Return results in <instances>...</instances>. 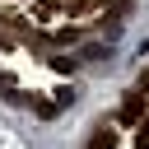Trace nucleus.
<instances>
[{
	"label": "nucleus",
	"mask_w": 149,
	"mask_h": 149,
	"mask_svg": "<svg viewBox=\"0 0 149 149\" xmlns=\"http://www.w3.org/2000/svg\"><path fill=\"white\" fill-rule=\"evenodd\" d=\"M144 107H149V102H144V93L135 88V93H126V102H121V116H116V121H121V126H135V121H144Z\"/></svg>",
	"instance_id": "nucleus-1"
},
{
	"label": "nucleus",
	"mask_w": 149,
	"mask_h": 149,
	"mask_svg": "<svg viewBox=\"0 0 149 149\" xmlns=\"http://www.w3.org/2000/svg\"><path fill=\"white\" fill-rule=\"evenodd\" d=\"M112 144H116V130H98V135H93V144H88V149H112Z\"/></svg>",
	"instance_id": "nucleus-2"
}]
</instances>
